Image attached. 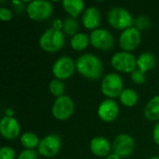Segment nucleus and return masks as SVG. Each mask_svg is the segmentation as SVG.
<instances>
[{
	"mask_svg": "<svg viewBox=\"0 0 159 159\" xmlns=\"http://www.w3.org/2000/svg\"><path fill=\"white\" fill-rule=\"evenodd\" d=\"M76 70L80 75L89 79H98L102 74V62L95 55L85 53L75 61Z\"/></svg>",
	"mask_w": 159,
	"mask_h": 159,
	"instance_id": "1",
	"label": "nucleus"
},
{
	"mask_svg": "<svg viewBox=\"0 0 159 159\" xmlns=\"http://www.w3.org/2000/svg\"><path fill=\"white\" fill-rule=\"evenodd\" d=\"M64 34L61 31L53 28L46 30L39 38V46L46 52H56L64 45Z\"/></svg>",
	"mask_w": 159,
	"mask_h": 159,
	"instance_id": "2",
	"label": "nucleus"
},
{
	"mask_svg": "<svg viewBox=\"0 0 159 159\" xmlns=\"http://www.w3.org/2000/svg\"><path fill=\"white\" fill-rule=\"evenodd\" d=\"M107 20L112 27L123 31L132 27L134 20L131 14L126 8L120 7H112L108 11Z\"/></svg>",
	"mask_w": 159,
	"mask_h": 159,
	"instance_id": "3",
	"label": "nucleus"
},
{
	"mask_svg": "<svg viewBox=\"0 0 159 159\" xmlns=\"http://www.w3.org/2000/svg\"><path fill=\"white\" fill-rule=\"evenodd\" d=\"M30 19L35 21H41L50 17L53 11L52 4L47 0H34L26 7Z\"/></svg>",
	"mask_w": 159,
	"mask_h": 159,
	"instance_id": "4",
	"label": "nucleus"
},
{
	"mask_svg": "<svg viewBox=\"0 0 159 159\" xmlns=\"http://www.w3.org/2000/svg\"><path fill=\"white\" fill-rule=\"evenodd\" d=\"M101 89L102 94L109 99H114L120 96L121 92L123 91L122 77L116 73H110L106 75L102 81Z\"/></svg>",
	"mask_w": 159,
	"mask_h": 159,
	"instance_id": "5",
	"label": "nucleus"
},
{
	"mask_svg": "<svg viewBox=\"0 0 159 159\" xmlns=\"http://www.w3.org/2000/svg\"><path fill=\"white\" fill-rule=\"evenodd\" d=\"M111 64L114 69L123 73H132L137 67V59L133 54L127 51L116 52L111 59Z\"/></svg>",
	"mask_w": 159,
	"mask_h": 159,
	"instance_id": "6",
	"label": "nucleus"
},
{
	"mask_svg": "<svg viewBox=\"0 0 159 159\" xmlns=\"http://www.w3.org/2000/svg\"><path fill=\"white\" fill-rule=\"evenodd\" d=\"M75 111V104L73 100L67 96L63 95L55 100L52 105V115L57 120H67Z\"/></svg>",
	"mask_w": 159,
	"mask_h": 159,
	"instance_id": "7",
	"label": "nucleus"
},
{
	"mask_svg": "<svg viewBox=\"0 0 159 159\" xmlns=\"http://www.w3.org/2000/svg\"><path fill=\"white\" fill-rule=\"evenodd\" d=\"M75 68V63L72 58L68 56H62L54 62L52 66V74L56 79L64 80L74 75Z\"/></svg>",
	"mask_w": 159,
	"mask_h": 159,
	"instance_id": "8",
	"label": "nucleus"
},
{
	"mask_svg": "<svg viewBox=\"0 0 159 159\" xmlns=\"http://www.w3.org/2000/svg\"><path fill=\"white\" fill-rule=\"evenodd\" d=\"M90 44L95 48L101 50H109L114 47V36L106 29L98 28L93 30L89 35Z\"/></svg>",
	"mask_w": 159,
	"mask_h": 159,
	"instance_id": "9",
	"label": "nucleus"
},
{
	"mask_svg": "<svg viewBox=\"0 0 159 159\" xmlns=\"http://www.w3.org/2000/svg\"><path fill=\"white\" fill-rule=\"evenodd\" d=\"M135 148L134 139L126 133H121L116 137L113 143V151L120 158L129 157Z\"/></svg>",
	"mask_w": 159,
	"mask_h": 159,
	"instance_id": "10",
	"label": "nucleus"
},
{
	"mask_svg": "<svg viewBox=\"0 0 159 159\" xmlns=\"http://www.w3.org/2000/svg\"><path fill=\"white\" fill-rule=\"evenodd\" d=\"M61 146V140L57 134H49L44 137L38 145V153L47 157L50 158L55 157Z\"/></svg>",
	"mask_w": 159,
	"mask_h": 159,
	"instance_id": "11",
	"label": "nucleus"
},
{
	"mask_svg": "<svg viewBox=\"0 0 159 159\" xmlns=\"http://www.w3.org/2000/svg\"><path fill=\"white\" fill-rule=\"evenodd\" d=\"M141 43V33L133 26L122 31L119 36V45L124 51L136 49Z\"/></svg>",
	"mask_w": 159,
	"mask_h": 159,
	"instance_id": "12",
	"label": "nucleus"
},
{
	"mask_svg": "<svg viewBox=\"0 0 159 159\" xmlns=\"http://www.w3.org/2000/svg\"><path fill=\"white\" fill-rule=\"evenodd\" d=\"M98 116L104 122H112L119 115V106L113 99H107L101 102L98 107Z\"/></svg>",
	"mask_w": 159,
	"mask_h": 159,
	"instance_id": "13",
	"label": "nucleus"
},
{
	"mask_svg": "<svg viewBox=\"0 0 159 159\" xmlns=\"http://www.w3.org/2000/svg\"><path fill=\"white\" fill-rule=\"evenodd\" d=\"M0 132L5 139L13 140L20 135V124L16 118L5 116L0 122Z\"/></svg>",
	"mask_w": 159,
	"mask_h": 159,
	"instance_id": "14",
	"label": "nucleus"
},
{
	"mask_svg": "<svg viewBox=\"0 0 159 159\" xmlns=\"http://www.w3.org/2000/svg\"><path fill=\"white\" fill-rule=\"evenodd\" d=\"M89 149L92 154L97 157H108L110 155L109 153L111 150V144L106 138L102 136H97L90 141Z\"/></svg>",
	"mask_w": 159,
	"mask_h": 159,
	"instance_id": "15",
	"label": "nucleus"
},
{
	"mask_svg": "<svg viewBox=\"0 0 159 159\" xmlns=\"http://www.w3.org/2000/svg\"><path fill=\"white\" fill-rule=\"evenodd\" d=\"M83 25L89 30L98 29L101 22V12L95 7H88L82 15Z\"/></svg>",
	"mask_w": 159,
	"mask_h": 159,
	"instance_id": "16",
	"label": "nucleus"
},
{
	"mask_svg": "<svg viewBox=\"0 0 159 159\" xmlns=\"http://www.w3.org/2000/svg\"><path fill=\"white\" fill-rule=\"evenodd\" d=\"M156 64L157 59L155 55L150 52H143L137 59V67L144 73L154 69Z\"/></svg>",
	"mask_w": 159,
	"mask_h": 159,
	"instance_id": "17",
	"label": "nucleus"
},
{
	"mask_svg": "<svg viewBox=\"0 0 159 159\" xmlns=\"http://www.w3.org/2000/svg\"><path fill=\"white\" fill-rule=\"evenodd\" d=\"M144 116L149 121L159 120V95L153 97L146 104Z\"/></svg>",
	"mask_w": 159,
	"mask_h": 159,
	"instance_id": "18",
	"label": "nucleus"
},
{
	"mask_svg": "<svg viewBox=\"0 0 159 159\" xmlns=\"http://www.w3.org/2000/svg\"><path fill=\"white\" fill-rule=\"evenodd\" d=\"M62 7L69 15L73 18H76L83 11L85 3L83 0H63Z\"/></svg>",
	"mask_w": 159,
	"mask_h": 159,
	"instance_id": "19",
	"label": "nucleus"
},
{
	"mask_svg": "<svg viewBox=\"0 0 159 159\" xmlns=\"http://www.w3.org/2000/svg\"><path fill=\"white\" fill-rule=\"evenodd\" d=\"M138 94L137 92L132 89H123V91L121 92L120 96H119V100L120 102L127 106V107H132L134 106L137 102H138Z\"/></svg>",
	"mask_w": 159,
	"mask_h": 159,
	"instance_id": "20",
	"label": "nucleus"
},
{
	"mask_svg": "<svg viewBox=\"0 0 159 159\" xmlns=\"http://www.w3.org/2000/svg\"><path fill=\"white\" fill-rule=\"evenodd\" d=\"M89 36L84 33H77L71 38V47L75 50H83L89 44Z\"/></svg>",
	"mask_w": 159,
	"mask_h": 159,
	"instance_id": "21",
	"label": "nucleus"
},
{
	"mask_svg": "<svg viewBox=\"0 0 159 159\" xmlns=\"http://www.w3.org/2000/svg\"><path fill=\"white\" fill-rule=\"evenodd\" d=\"M39 143L40 140L37 135L31 131L24 132L20 137V143L26 149H34L39 145Z\"/></svg>",
	"mask_w": 159,
	"mask_h": 159,
	"instance_id": "22",
	"label": "nucleus"
},
{
	"mask_svg": "<svg viewBox=\"0 0 159 159\" xmlns=\"http://www.w3.org/2000/svg\"><path fill=\"white\" fill-rule=\"evenodd\" d=\"M78 28H79V23L75 18L70 17V18H67L64 20L62 30L66 34L74 36L75 34H77Z\"/></svg>",
	"mask_w": 159,
	"mask_h": 159,
	"instance_id": "23",
	"label": "nucleus"
},
{
	"mask_svg": "<svg viewBox=\"0 0 159 159\" xmlns=\"http://www.w3.org/2000/svg\"><path fill=\"white\" fill-rule=\"evenodd\" d=\"M64 89H65V87H64V84L62 83L61 80L53 79V80L50 81V83H49V91L53 96H55L57 98L63 96Z\"/></svg>",
	"mask_w": 159,
	"mask_h": 159,
	"instance_id": "24",
	"label": "nucleus"
},
{
	"mask_svg": "<svg viewBox=\"0 0 159 159\" xmlns=\"http://www.w3.org/2000/svg\"><path fill=\"white\" fill-rule=\"evenodd\" d=\"M150 26H151L150 20L145 16H139L135 18L133 20V27L136 28L140 32L148 29Z\"/></svg>",
	"mask_w": 159,
	"mask_h": 159,
	"instance_id": "25",
	"label": "nucleus"
},
{
	"mask_svg": "<svg viewBox=\"0 0 159 159\" xmlns=\"http://www.w3.org/2000/svg\"><path fill=\"white\" fill-rule=\"evenodd\" d=\"M130 78L136 84H143L145 82V73L140 69H136L130 74Z\"/></svg>",
	"mask_w": 159,
	"mask_h": 159,
	"instance_id": "26",
	"label": "nucleus"
},
{
	"mask_svg": "<svg viewBox=\"0 0 159 159\" xmlns=\"http://www.w3.org/2000/svg\"><path fill=\"white\" fill-rule=\"evenodd\" d=\"M16 154L10 146H3L0 149V159H15Z\"/></svg>",
	"mask_w": 159,
	"mask_h": 159,
	"instance_id": "27",
	"label": "nucleus"
},
{
	"mask_svg": "<svg viewBox=\"0 0 159 159\" xmlns=\"http://www.w3.org/2000/svg\"><path fill=\"white\" fill-rule=\"evenodd\" d=\"M18 159H38V155L34 149H25L20 152Z\"/></svg>",
	"mask_w": 159,
	"mask_h": 159,
	"instance_id": "28",
	"label": "nucleus"
},
{
	"mask_svg": "<svg viewBox=\"0 0 159 159\" xmlns=\"http://www.w3.org/2000/svg\"><path fill=\"white\" fill-rule=\"evenodd\" d=\"M13 17V14L12 12L7 8V7H1L0 8V19L4 21H7V20H10Z\"/></svg>",
	"mask_w": 159,
	"mask_h": 159,
	"instance_id": "29",
	"label": "nucleus"
},
{
	"mask_svg": "<svg viewBox=\"0 0 159 159\" xmlns=\"http://www.w3.org/2000/svg\"><path fill=\"white\" fill-rule=\"evenodd\" d=\"M153 138H154V141L155 143L159 145V122H157L154 128V130H153Z\"/></svg>",
	"mask_w": 159,
	"mask_h": 159,
	"instance_id": "30",
	"label": "nucleus"
},
{
	"mask_svg": "<svg viewBox=\"0 0 159 159\" xmlns=\"http://www.w3.org/2000/svg\"><path fill=\"white\" fill-rule=\"evenodd\" d=\"M52 25H53V26H52L53 29L61 31V29L63 27V21H61V20H60V19H55V20H53Z\"/></svg>",
	"mask_w": 159,
	"mask_h": 159,
	"instance_id": "31",
	"label": "nucleus"
},
{
	"mask_svg": "<svg viewBox=\"0 0 159 159\" xmlns=\"http://www.w3.org/2000/svg\"><path fill=\"white\" fill-rule=\"evenodd\" d=\"M5 115H6V116L13 117V116H14V111H13L11 108H7V109H6V111H5Z\"/></svg>",
	"mask_w": 159,
	"mask_h": 159,
	"instance_id": "32",
	"label": "nucleus"
},
{
	"mask_svg": "<svg viewBox=\"0 0 159 159\" xmlns=\"http://www.w3.org/2000/svg\"><path fill=\"white\" fill-rule=\"evenodd\" d=\"M106 159H120V157H119L117 155H116L115 153H113V154H110V155L106 157Z\"/></svg>",
	"mask_w": 159,
	"mask_h": 159,
	"instance_id": "33",
	"label": "nucleus"
},
{
	"mask_svg": "<svg viewBox=\"0 0 159 159\" xmlns=\"http://www.w3.org/2000/svg\"><path fill=\"white\" fill-rule=\"evenodd\" d=\"M148 159H159V157H150V158Z\"/></svg>",
	"mask_w": 159,
	"mask_h": 159,
	"instance_id": "34",
	"label": "nucleus"
}]
</instances>
